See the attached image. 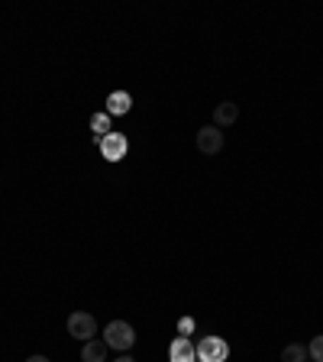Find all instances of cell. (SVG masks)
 <instances>
[{
  "instance_id": "cell-15",
  "label": "cell",
  "mask_w": 323,
  "mask_h": 362,
  "mask_svg": "<svg viewBox=\"0 0 323 362\" xmlns=\"http://www.w3.org/2000/svg\"><path fill=\"white\" fill-rule=\"evenodd\" d=\"M113 362H136V359H129V356H120V359H113Z\"/></svg>"
},
{
  "instance_id": "cell-3",
  "label": "cell",
  "mask_w": 323,
  "mask_h": 362,
  "mask_svg": "<svg viewBox=\"0 0 323 362\" xmlns=\"http://www.w3.org/2000/svg\"><path fill=\"white\" fill-rule=\"evenodd\" d=\"M68 333L75 339H81V343H88V339L98 337V320L90 314H84V310H75V314L68 317Z\"/></svg>"
},
{
  "instance_id": "cell-8",
  "label": "cell",
  "mask_w": 323,
  "mask_h": 362,
  "mask_svg": "<svg viewBox=\"0 0 323 362\" xmlns=\"http://www.w3.org/2000/svg\"><path fill=\"white\" fill-rule=\"evenodd\" d=\"M129 107H133V98H129L127 90H113L110 98H107V113L110 117H127Z\"/></svg>"
},
{
  "instance_id": "cell-1",
  "label": "cell",
  "mask_w": 323,
  "mask_h": 362,
  "mask_svg": "<svg viewBox=\"0 0 323 362\" xmlns=\"http://www.w3.org/2000/svg\"><path fill=\"white\" fill-rule=\"evenodd\" d=\"M104 343L110 349H117V353H127V349H133V343H136V330L127 324V320H110V324L104 327Z\"/></svg>"
},
{
  "instance_id": "cell-4",
  "label": "cell",
  "mask_w": 323,
  "mask_h": 362,
  "mask_svg": "<svg viewBox=\"0 0 323 362\" xmlns=\"http://www.w3.org/2000/svg\"><path fill=\"white\" fill-rule=\"evenodd\" d=\"M127 149H129V139L123 133H117V129L100 139V152H104L107 162H120V158L127 156Z\"/></svg>"
},
{
  "instance_id": "cell-13",
  "label": "cell",
  "mask_w": 323,
  "mask_h": 362,
  "mask_svg": "<svg viewBox=\"0 0 323 362\" xmlns=\"http://www.w3.org/2000/svg\"><path fill=\"white\" fill-rule=\"evenodd\" d=\"M178 330H181V333H191V330H194V320H191V317H184V320H178Z\"/></svg>"
},
{
  "instance_id": "cell-5",
  "label": "cell",
  "mask_w": 323,
  "mask_h": 362,
  "mask_svg": "<svg viewBox=\"0 0 323 362\" xmlns=\"http://www.w3.org/2000/svg\"><path fill=\"white\" fill-rule=\"evenodd\" d=\"M197 149H201V156H217L223 149V129L220 127L197 129Z\"/></svg>"
},
{
  "instance_id": "cell-7",
  "label": "cell",
  "mask_w": 323,
  "mask_h": 362,
  "mask_svg": "<svg viewBox=\"0 0 323 362\" xmlns=\"http://www.w3.org/2000/svg\"><path fill=\"white\" fill-rule=\"evenodd\" d=\"M236 120H240V104L223 100V104L213 107V127H233Z\"/></svg>"
},
{
  "instance_id": "cell-12",
  "label": "cell",
  "mask_w": 323,
  "mask_h": 362,
  "mask_svg": "<svg viewBox=\"0 0 323 362\" xmlns=\"http://www.w3.org/2000/svg\"><path fill=\"white\" fill-rule=\"evenodd\" d=\"M307 356H310V359H314V362H323V333H320V337H314V339H310Z\"/></svg>"
},
{
  "instance_id": "cell-14",
  "label": "cell",
  "mask_w": 323,
  "mask_h": 362,
  "mask_svg": "<svg viewBox=\"0 0 323 362\" xmlns=\"http://www.w3.org/2000/svg\"><path fill=\"white\" fill-rule=\"evenodd\" d=\"M26 362H49V359H45V356H30Z\"/></svg>"
},
{
  "instance_id": "cell-2",
  "label": "cell",
  "mask_w": 323,
  "mask_h": 362,
  "mask_svg": "<svg viewBox=\"0 0 323 362\" xmlns=\"http://www.w3.org/2000/svg\"><path fill=\"white\" fill-rule=\"evenodd\" d=\"M197 362H226L230 356V343L223 337H201L197 343Z\"/></svg>"
},
{
  "instance_id": "cell-10",
  "label": "cell",
  "mask_w": 323,
  "mask_h": 362,
  "mask_svg": "<svg viewBox=\"0 0 323 362\" xmlns=\"http://www.w3.org/2000/svg\"><path fill=\"white\" fill-rule=\"evenodd\" d=\"M281 362H307V346L304 343H291L281 349Z\"/></svg>"
},
{
  "instance_id": "cell-6",
  "label": "cell",
  "mask_w": 323,
  "mask_h": 362,
  "mask_svg": "<svg viewBox=\"0 0 323 362\" xmlns=\"http://www.w3.org/2000/svg\"><path fill=\"white\" fill-rule=\"evenodd\" d=\"M168 362H197V349L188 337H175L168 346Z\"/></svg>"
},
{
  "instance_id": "cell-11",
  "label": "cell",
  "mask_w": 323,
  "mask_h": 362,
  "mask_svg": "<svg viewBox=\"0 0 323 362\" xmlns=\"http://www.w3.org/2000/svg\"><path fill=\"white\" fill-rule=\"evenodd\" d=\"M90 129L98 133V139H104L107 133H113V127H110V113H94V117H90Z\"/></svg>"
},
{
  "instance_id": "cell-9",
  "label": "cell",
  "mask_w": 323,
  "mask_h": 362,
  "mask_svg": "<svg viewBox=\"0 0 323 362\" xmlns=\"http://www.w3.org/2000/svg\"><path fill=\"white\" fill-rule=\"evenodd\" d=\"M107 349L110 346H107L104 339H88V343L81 346V362H104Z\"/></svg>"
}]
</instances>
